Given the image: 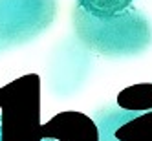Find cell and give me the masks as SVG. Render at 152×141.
<instances>
[{
	"mask_svg": "<svg viewBox=\"0 0 152 141\" xmlns=\"http://www.w3.org/2000/svg\"><path fill=\"white\" fill-rule=\"evenodd\" d=\"M73 29L84 48L104 57L139 55L152 44L148 18L132 6L114 15H94L77 4Z\"/></svg>",
	"mask_w": 152,
	"mask_h": 141,
	"instance_id": "1",
	"label": "cell"
},
{
	"mask_svg": "<svg viewBox=\"0 0 152 141\" xmlns=\"http://www.w3.org/2000/svg\"><path fill=\"white\" fill-rule=\"evenodd\" d=\"M40 77L29 73L0 88V141H42Z\"/></svg>",
	"mask_w": 152,
	"mask_h": 141,
	"instance_id": "2",
	"label": "cell"
},
{
	"mask_svg": "<svg viewBox=\"0 0 152 141\" xmlns=\"http://www.w3.org/2000/svg\"><path fill=\"white\" fill-rule=\"evenodd\" d=\"M55 17L57 0H0V50L37 39Z\"/></svg>",
	"mask_w": 152,
	"mask_h": 141,
	"instance_id": "3",
	"label": "cell"
},
{
	"mask_svg": "<svg viewBox=\"0 0 152 141\" xmlns=\"http://www.w3.org/2000/svg\"><path fill=\"white\" fill-rule=\"evenodd\" d=\"M40 132L57 141H101L97 123L90 115L75 110L55 114L50 121L42 123Z\"/></svg>",
	"mask_w": 152,
	"mask_h": 141,
	"instance_id": "4",
	"label": "cell"
},
{
	"mask_svg": "<svg viewBox=\"0 0 152 141\" xmlns=\"http://www.w3.org/2000/svg\"><path fill=\"white\" fill-rule=\"evenodd\" d=\"M115 141H152V110L126 119L114 132Z\"/></svg>",
	"mask_w": 152,
	"mask_h": 141,
	"instance_id": "5",
	"label": "cell"
},
{
	"mask_svg": "<svg viewBox=\"0 0 152 141\" xmlns=\"http://www.w3.org/2000/svg\"><path fill=\"white\" fill-rule=\"evenodd\" d=\"M117 104L132 112L152 110V84H134L121 90L117 95Z\"/></svg>",
	"mask_w": 152,
	"mask_h": 141,
	"instance_id": "6",
	"label": "cell"
},
{
	"mask_svg": "<svg viewBox=\"0 0 152 141\" xmlns=\"http://www.w3.org/2000/svg\"><path fill=\"white\" fill-rule=\"evenodd\" d=\"M132 2L134 0H77L79 6L94 15H114L126 9Z\"/></svg>",
	"mask_w": 152,
	"mask_h": 141,
	"instance_id": "7",
	"label": "cell"
}]
</instances>
